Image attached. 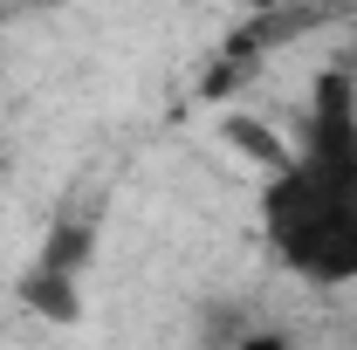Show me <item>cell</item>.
<instances>
[{
  "label": "cell",
  "mask_w": 357,
  "mask_h": 350,
  "mask_svg": "<svg viewBox=\"0 0 357 350\" xmlns=\"http://www.w3.org/2000/svg\"><path fill=\"white\" fill-rule=\"evenodd\" d=\"M261 248L310 289L357 282V185L303 165L296 151L261 178Z\"/></svg>",
  "instance_id": "6da1fadb"
},
{
  "label": "cell",
  "mask_w": 357,
  "mask_h": 350,
  "mask_svg": "<svg viewBox=\"0 0 357 350\" xmlns=\"http://www.w3.org/2000/svg\"><path fill=\"white\" fill-rule=\"evenodd\" d=\"M289 151L316 172L357 185V69L351 62H330L310 83V110H303V131Z\"/></svg>",
  "instance_id": "7a4b0ae2"
},
{
  "label": "cell",
  "mask_w": 357,
  "mask_h": 350,
  "mask_svg": "<svg viewBox=\"0 0 357 350\" xmlns=\"http://www.w3.org/2000/svg\"><path fill=\"white\" fill-rule=\"evenodd\" d=\"M14 303L42 323H83V275L76 268H48V261H28V275L14 282Z\"/></svg>",
  "instance_id": "3957f363"
},
{
  "label": "cell",
  "mask_w": 357,
  "mask_h": 350,
  "mask_svg": "<svg viewBox=\"0 0 357 350\" xmlns=\"http://www.w3.org/2000/svg\"><path fill=\"white\" fill-rule=\"evenodd\" d=\"M234 350H296V337H289V330H241Z\"/></svg>",
  "instance_id": "277c9868"
},
{
  "label": "cell",
  "mask_w": 357,
  "mask_h": 350,
  "mask_svg": "<svg viewBox=\"0 0 357 350\" xmlns=\"http://www.w3.org/2000/svg\"><path fill=\"white\" fill-rule=\"evenodd\" d=\"M248 7H275V0H248Z\"/></svg>",
  "instance_id": "5b68a950"
}]
</instances>
